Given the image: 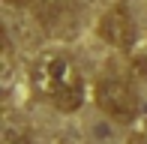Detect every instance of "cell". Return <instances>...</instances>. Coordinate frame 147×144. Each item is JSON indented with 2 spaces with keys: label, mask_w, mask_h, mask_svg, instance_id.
<instances>
[{
  "label": "cell",
  "mask_w": 147,
  "mask_h": 144,
  "mask_svg": "<svg viewBox=\"0 0 147 144\" xmlns=\"http://www.w3.org/2000/svg\"><path fill=\"white\" fill-rule=\"evenodd\" d=\"M72 81H78V72L60 54H45L42 60L33 66V90H36V96H42V99L54 102Z\"/></svg>",
  "instance_id": "obj_1"
},
{
  "label": "cell",
  "mask_w": 147,
  "mask_h": 144,
  "mask_svg": "<svg viewBox=\"0 0 147 144\" xmlns=\"http://www.w3.org/2000/svg\"><path fill=\"white\" fill-rule=\"evenodd\" d=\"M96 102L105 114L117 117V120H132L138 111L135 90L126 81H120V78H105V81L96 84Z\"/></svg>",
  "instance_id": "obj_2"
},
{
  "label": "cell",
  "mask_w": 147,
  "mask_h": 144,
  "mask_svg": "<svg viewBox=\"0 0 147 144\" xmlns=\"http://www.w3.org/2000/svg\"><path fill=\"white\" fill-rule=\"evenodd\" d=\"M99 33H102L105 42L126 48V45H132V42H135V24H132L129 12L117 6V9L105 12V18L99 21Z\"/></svg>",
  "instance_id": "obj_3"
},
{
  "label": "cell",
  "mask_w": 147,
  "mask_h": 144,
  "mask_svg": "<svg viewBox=\"0 0 147 144\" xmlns=\"http://www.w3.org/2000/svg\"><path fill=\"white\" fill-rule=\"evenodd\" d=\"M81 102H84V84H81V78H78V81H72L69 87L54 99V105L60 111H75V108H81Z\"/></svg>",
  "instance_id": "obj_4"
},
{
  "label": "cell",
  "mask_w": 147,
  "mask_h": 144,
  "mask_svg": "<svg viewBox=\"0 0 147 144\" xmlns=\"http://www.w3.org/2000/svg\"><path fill=\"white\" fill-rule=\"evenodd\" d=\"M3 144H33V135L24 132L21 126H6V132H3Z\"/></svg>",
  "instance_id": "obj_5"
},
{
  "label": "cell",
  "mask_w": 147,
  "mask_h": 144,
  "mask_svg": "<svg viewBox=\"0 0 147 144\" xmlns=\"http://www.w3.org/2000/svg\"><path fill=\"white\" fill-rule=\"evenodd\" d=\"M9 6H27V3H33V0H6Z\"/></svg>",
  "instance_id": "obj_6"
},
{
  "label": "cell",
  "mask_w": 147,
  "mask_h": 144,
  "mask_svg": "<svg viewBox=\"0 0 147 144\" xmlns=\"http://www.w3.org/2000/svg\"><path fill=\"white\" fill-rule=\"evenodd\" d=\"M129 144H147V141H144V138H132Z\"/></svg>",
  "instance_id": "obj_7"
}]
</instances>
